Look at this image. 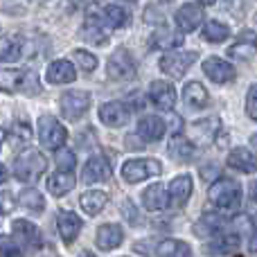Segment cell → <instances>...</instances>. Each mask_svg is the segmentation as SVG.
Here are the masks:
<instances>
[{"instance_id": "3", "label": "cell", "mask_w": 257, "mask_h": 257, "mask_svg": "<svg viewBox=\"0 0 257 257\" xmlns=\"http://www.w3.org/2000/svg\"><path fill=\"white\" fill-rule=\"evenodd\" d=\"M160 174H163V165L156 158H131L122 165V178L126 183H140Z\"/></svg>"}, {"instance_id": "24", "label": "cell", "mask_w": 257, "mask_h": 257, "mask_svg": "<svg viewBox=\"0 0 257 257\" xmlns=\"http://www.w3.org/2000/svg\"><path fill=\"white\" fill-rule=\"evenodd\" d=\"M219 131V120L217 117H208V120H199L192 124V142H196V145H210V142L214 140V136H217Z\"/></svg>"}, {"instance_id": "50", "label": "cell", "mask_w": 257, "mask_h": 257, "mask_svg": "<svg viewBox=\"0 0 257 257\" xmlns=\"http://www.w3.org/2000/svg\"><path fill=\"white\" fill-rule=\"evenodd\" d=\"M250 142H253V147H257V133H255L253 138H250Z\"/></svg>"}, {"instance_id": "12", "label": "cell", "mask_w": 257, "mask_h": 257, "mask_svg": "<svg viewBox=\"0 0 257 257\" xmlns=\"http://www.w3.org/2000/svg\"><path fill=\"white\" fill-rule=\"evenodd\" d=\"M149 99L160 108V111H172L176 106V88L169 81H154L149 86Z\"/></svg>"}, {"instance_id": "37", "label": "cell", "mask_w": 257, "mask_h": 257, "mask_svg": "<svg viewBox=\"0 0 257 257\" xmlns=\"http://www.w3.org/2000/svg\"><path fill=\"white\" fill-rule=\"evenodd\" d=\"M30 140H32L30 124H25V122H14L12 128H9V142H12L14 147H21Z\"/></svg>"}, {"instance_id": "18", "label": "cell", "mask_w": 257, "mask_h": 257, "mask_svg": "<svg viewBox=\"0 0 257 257\" xmlns=\"http://www.w3.org/2000/svg\"><path fill=\"white\" fill-rule=\"evenodd\" d=\"M228 167L237 169L241 174H253L257 169V154L246 147H237L228 154Z\"/></svg>"}, {"instance_id": "31", "label": "cell", "mask_w": 257, "mask_h": 257, "mask_svg": "<svg viewBox=\"0 0 257 257\" xmlns=\"http://www.w3.org/2000/svg\"><path fill=\"white\" fill-rule=\"evenodd\" d=\"M239 244H241V239L237 232H223V235L214 237V239L210 241L208 250L210 253H217V255H230L239 248Z\"/></svg>"}, {"instance_id": "22", "label": "cell", "mask_w": 257, "mask_h": 257, "mask_svg": "<svg viewBox=\"0 0 257 257\" xmlns=\"http://www.w3.org/2000/svg\"><path fill=\"white\" fill-rule=\"evenodd\" d=\"M45 77H48L50 84H70V81H75L77 72H75V66H72L70 61H66V59H57V61H52L48 66Z\"/></svg>"}, {"instance_id": "15", "label": "cell", "mask_w": 257, "mask_h": 257, "mask_svg": "<svg viewBox=\"0 0 257 257\" xmlns=\"http://www.w3.org/2000/svg\"><path fill=\"white\" fill-rule=\"evenodd\" d=\"M192 187H194L192 176H187V174L176 176L172 183H169V205H174V208H183L192 196Z\"/></svg>"}, {"instance_id": "9", "label": "cell", "mask_w": 257, "mask_h": 257, "mask_svg": "<svg viewBox=\"0 0 257 257\" xmlns=\"http://www.w3.org/2000/svg\"><path fill=\"white\" fill-rule=\"evenodd\" d=\"M12 232L18 241H21L23 248H32V250H39L43 246V235H41L39 226L30 223L27 219H16L12 223Z\"/></svg>"}, {"instance_id": "29", "label": "cell", "mask_w": 257, "mask_h": 257, "mask_svg": "<svg viewBox=\"0 0 257 257\" xmlns=\"http://www.w3.org/2000/svg\"><path fill=\"white\" fill-rule=\"evenodd\" d=\"M156 257H192V248L183 239H163L156 246Z\"/></svg>"}, {"instance_id": "45", "label": "cell", "mask_w": 257, "mask_h": 257, "mask_svg": "<svg viewBox=\"0 0 257 257\" xmlns=\"http://www.w3.org/2000/svg\"><path fill=\"white\" fill-rule=\"evenodd\" d=\"M7 178H9V172H7V167H5V165L0 163V185H3V183L7 181Z\"/></svg>"}, {"instance_id": "23", "label": "cell", "mask_w": 257, "mask_h": 257, "mask_svg": "<svg viewBox=\"0 0 257 257\" xmlns=\"http://www.w3.org/2000/svg\"><path fill=\"white\" fill-rule=\"evenodd\" d=\"M165 120L158 115H145L138 122V136L147 142H156L165 136Z\"/></svg>"}, {"instance_id": "39", "label": "cell", "mask_w": 257, "mask_h": 257, "mask_svg": "<svg viewBox=\"0 0 257 257\" xmlns=\"http://www.w3.org/2000/svg\"><path fill=\"white\" fill-rule=\"evenodd\" d=\"M75 61L79 63V68L84 72H93L95 68H97V59H95V54H90V52H86V50H75Z\"/></svg>"}, {"instance_id": "5", "label": "cell", "mask_w": 257, "mask_h": 257, "mask_svg": "<svg viewBox=\"0 0 257 257\" xmlns=\"http://www.w3.org/2000/svg\"><path fill=\"white\" fill-rule=\"evenodd\" d=\"M106 75L113 81H126L136 77V61H133L131 52L126 48H120L108 57L106 63Z\"/></svg>"}, {"instance_id": "41", "label": "cell", "mask_w": 257, "mask_h": 257, "mask_svg": "<svg viewBox=\"0 0 257 257\" xmlns=\"http://www.w3.org/2000/svg\"><path fill=\"white\" fill-rule=\"evenodd\" d=\"M0 257H23L21 248L9 237H0Z\"/></svg>"}, {"instance_id": "33", "label": "cell", "mask_w": 257, "mask_h": 257, "mask_svg": "<svg viewBox=\"0 0 257 257\" xmlns=\"http://www.w3.org/2000/svg\"><path fill=\"white\" fill-rule=\"evenodd\" d=\"M104 18H106V23L111 27H115V30H122V27H126L128 23H131V14H128L126 7H122V5H106L104 7Z\"/></svg>"}, {"instance_id": "25", "label": "cell", "mask_w": 257, "mask_h": 257, "mask_svg": "<svg viewBox=\"0 0 257 257\" xmlns=\"http://www.w3.org/2000/svg\"><path fill=\"white\" fill-rule=\"evenodd\" d=\"M183 99H185V104L190 108H205L210 102V95L203 84L190 81V84H185V88H183Z\"/></svg>"}, {"instance_id": "19", "label": "cell", "mask_w": 257, "mask_h": 257, "mask_svg": "<svg viewBox=\"0 0 257 257\" xmlns=\"http://www.w3.org/2000/svg\"><path fill=\"white\" fill-rule=\"evenodd\" d=\"M57 226H59L61 239L66 241V244H72L81 232V219L77 217L75 212H70V210H61L57 217Z\"/></svg>"}, {"instance_id": "38", "label": "cell", "mask_w": 257, "mask_h": 257, "mask_svg": "<svg viewBox=\"0 0 257 257\" xmlns=\"http://www.w3.org/2000/svg\"><path fill=\"white\" fill-rule=\"evenodd\" d=\"M54 163H57V167H59V172H72L75 169V165H77V158H75V154H72L70 149H59L57 151V156H54Z\"/></svg>"}, {"instance_id": "42", "label": "cell", "mask_w": 257, "mask_h": 257, "mask_svg": "<svg viewBox=\"0 0 257 257\" xmlns=\"http://www.w3.org/2000/svg\"><path fill=\"white\" fill-rule=\"evenodd\" d=\"M14 210V199L9 192H0V214H9Z\"/></svg>"}, {"instance_id": "47", "label": "cell", "mask_w": 257, "mask_h": 257, "mask_svg": "<svg viewBox=\"0 0 257 257\" xmlns=\"http://www.w3.org/2000/svg\"><path fill=\"white\" fill-rule=\"evenodd\" d=\"M250 199H253L255 203H257V181L253 183V187H250Z\"/></svg>"}, {"instance_id": "10", "label": "cell", "mask_w": 257, "mask_h": 257, "mask_svg": "<svg viewBox=\"0 0 257 257\" xmlns=\"http://www.w3.org/2000/svg\"><path fill=\"white\" fill-rule=\"evenodd\" d=\"M257 52V34L253 30H244L239 36H237V41L228 48V57L235 59V61H248V59H253Z\"/></svg>"}, {"instance_id": "14", "label": "cell", "mask_w": 257, "mask_h": 257, "mask_svg": "<svg viewBox=\"0 0 257 257\" xmlns=\"http://www.w3.org/2000/svg\"><path fill=\"white\" fill-rule=\"evenodd\" d=\"M203 72L214 81V84H226V81L235 79V68L228 61L219 57H208L203 61Z\"/></svg>"}, {"instance_id": "27", "label": "cell", "mask_w": 257, "mask_h": 257, "mask_svg": "<svg viewBox=\"0 0 257 257\" xmlns=\"http://www.w3.org/2000/svg\"><path fill=\"white\" fill-rule=\"evenodd\" d=\"M169 156L174 160H178V163H187L194 156V142L187 140L181 133H174L172 140H169Z\"/></svg>"}, {"instance_id": "7", "label": "cell", "mask_w": 257, "mask_h": 257, "mask_svg": "<svg viewBox=\"0 0 257 257\" xmlns=\"http://www.w3.org/2000/svg\"><path fill=\"white\" fill-rule=\"evenodd\" d=\"M194 61H196V52H181V50H172V52L163 54V59H160V70H163L165 75L178 79V77H183L187 70H190Z\"/></svg>"}, {"instance_id": "35", "label": "cell", "mask_w": 257, "mask_h": 257, "mask_svg": "<svg viewBox=\"0 0 257 257\" xmlns=\"http://www.w3.org/2000/svg\"><path fill=\"white\" fill-rule=\"evenodd\" d=\"M228 36H230V30H228V25H223V23L219 21H208L203 27V39L210 41V43H221V41H226Z\"/></svg>"}, {"instance_id": "2", "label": "cell", "mask_w": 257, "mask_h": 257, "mask_svg": "<svg viewBox=\"0 0 257 257\" xmlns=\"http://www.w3.org/2000/svg\"><path fill=\"white\" fill-rule=\"evenodd\" d=\"M48 169V160L41 151L36 149H25L14 163V176L23 183H34L43 172Z\"/></svg>"}, {"instance_id": "21", "label": "cell", "mask_w": 257, "mask_h": 257, "mask_svg": "<svg viewBox=\"0 0 257 257\" xmlns=\"http://www.w3.org/2000/svg\"><path fill=\"white\" fill-rule=\"evenodd\" d=\"M142 203H145V208L151 210V212L165 210L169 205V194H167V190H165V185H160V183L149 185L142 192Z\"/></svg>"}, {"instance_id": "34", "label": "cell", "mask_w": 257, "mask_h": 257, "mask_svg": "<svg viewBox=\"0 0 257 257\" xmlns=\"http://www.w3.org/2000/svg\"><path fill=\"white\" fill-rule=\"evenodd\" d=\"M221 228H223V219L217 212H208L201 217V221H196L194 232L199 237H208V235H217Z\"/></svg>"}, {"instance_id": "43", "label": "cell", "mask_w": 257, "mask_h": 257, "mask_svg": "<svg viewBox=\"0 0 257 257\" xmlns=\"http://www.w3.org/2000/svg\"><path fill=\"white\" fill-rule=\"evenodd\" d=\"M122 208H124V217H126L131 223H133V226H138V223H142V219H140V217H136V208H133V203H131V201H124V205H122Z\"/></svg>"}, {"instance_id": "28", "label": "cell", "mask_w": 257, "mask_h": 257, "mask_svg": "<svg viewBox=\"0 0 257 257\" xmlns=\"http://www.w3.org/2000/svg\"><path fill=\"white\" fill-rule=\"evenodd\" d=\"M79 36L86 41V43H93V45H97V48H102V45L108 43V32L102 30L97 18H88V21L84 23V27L79 30Z\"/></svg>"}, {"instance_id": "20", "label": "cell", "mask_w": 257, "mask_h": 257, "mask_svg": "<svg viewBox=\"0 0 257 257\" xmlns=\"http://www.w3.org/2000/svg\"><path fill=\"white\" fill-rule=\"evenodd\" d=\"M95 241H97V246L102 250H113L124 241V230L117 223H104V226L97 228Z\"/></svg>"}, {"instance_id": "13", "label": "cell", "mask_w": 257, "mask_h": 257, "mask_svg": "<svg viewBox=\"0 0 257 257\" xmlns=\"http://www.w3.org/2000/svg\"><path fill=\"white\" fill-rule=\"evenodd\" d=\"M203 23V9L194 3H187V5H181L176 12V25L181 32H194L196 27Z\"/></svg>"}, {"instance_id": "26", "label": "cell", "mask_w": 257, "mask_h": 257, "mask_svg": "<svg viewBox=\"0 0 257 257\" xmlns=\"http://www.w3.org/2000/svg\"><path fill=\"white\" fill-rule=\"evenodd\" d=\"M106 203H108V194H106V192H102V190L84 192V194H81V199H79L81 210H84L88 217H95V214H99Z\"/></svg>"}, {"instance_id": "4", "label": "cell", "mask_w": 257, "mask_h": 257, "mask_svg": "<svg viewBox=\"0 0 257 257\" xmlns=\"http://www.w3.org/2000/svg\"><path fill=\"white\" fill-rule=\"evenodd\" d=\"M39 140L45 149L59 151L68 140V131L57 117L52 115H41L39 117Z\"/></svg>"}, {"instance_id": "11", "label": "cell", "mask_w": 257, "mask_h": 257, "mask_svg": "<svg viewBox=\"0 0 257 257\" xmlns=\"http://www.w3.org/2000/svg\"><path fill=\"white\" fill-rule=\"evenodd\" d=\"M99 120H102V124H106L111 128L124 126L131 120V108L124 102H108L99 108Z\"/></svg>"}, {"instance_id": "46", "label": "cell", "mask_w": 257, "mask_h": 257, "mask_svg": "<svg viewBox=\"0 0 257 257\" xmlns=\"http://www.w3.org/2000/svg\"><path fill=\"white\" fill-rule=\"evenodd\" d=\"M248 250L250 253H257V232L253 237H250V241H248Z\"/></svg>"}, {"instance_id": "32", "label": "cell", "mask_w": 257, "mask_h": 257, "mask_svg": "<svg viewBox=\"0 0 257 257\" xmlns=\"http://www.w3.org/2000/svg\"><path fill=\"white\" fill-rule=\"evenodd\" d=\"M18 205H23L25 210H30V212H34V214H41L45 210V199L39 190L25 187V190L18 194Z\"/></svg>"}, {"instance_id": "40", "label": "cell", "mask_w": 257, "mask_h": 257, "mask_svg": "<svg viewBox=\"0 0 257 257\" xmlns=\"http://www.w3.org/2000/svg\"><path fill=\"white\" fill-rule=\"evenodd\" d=\"M246 113H248L250 120L257 122V84L250 86L248 95H246Z\"/></svg>"}, {"instance_id": "44", "label": "cell", "mask_w": 257, "mask_h": 257, "mask_svg": "<svg viewBox=\"0 0 257 257\" xmlns=\"http://www.w3.org/2000/svg\"><path fill=\"white\" fill-rule=\"evenodd\" d=\"M201 174H203L205 181H212V178L219 176V167H217V165H210V167H203V169H201Z\"/></svg>"}, {"instance_id": "36", "label": "cell", "mask_w": 257, "mask_h": 257, "mask_svg": "<svg viewBox=\"0 0 257 257\" xmlns=\"http://www.w3.org/2000/svg\"><path fill=\"white\" fill-rule=\"evenodd\" d=\"M21 36H14L5 43V48L0 50V61L3 63H12V61H18L23 54V43H21Z\"/></svg>"}, {"instance_id": "1", "label": "cell", "mask_w": 257, "mask_h": 257, "mask_svg": "<svg viewBox=\"0 0 257 257\" xmlns=\"http://www.w3.org/2000/svg\"><path fill=\"white\" fill-rule=\"evenodd\" d=\"M210 203L226 214H235L241 208V185L232 178H217L210 187Z\"/></svg>"}, {"instance_id": "8", "label": "cell", "mask_w": 257, "mask_h": 257, "mask_svg": "<svg viewBox=\"0 0 257 257\" xmlns=\"http://www.w3.org/2000/svg\"><path fill=\"white\" fill-rule=\"evenodd\" d=\"M90 108V95L86 90H68L61 95V113L66 120L77 122Z\"/></svg>"}, {"instance_id": "16", "label": "cell", "mask_w": 257, "mask_h": 257, "mask_svg": "<svg viewBox=\"0 0 257 257\" xmlns=\"http://www.w3.org/2000/svg\"><path fill=\"white\" fill-rule=\"evenodd\" d=\"M81 178H84V183H88V185L108 181V178H111V165H108V160L102 158V156H93V158H88V163L84 165V174H81Z\"/></svg>"}, {"instance_id": "48", "label": "cell", "mask_w": 257, "mask_h": 257, "mask_svg": "<svg viewBox=\"0 0 257 257\" xmlns=\"http://www.w3.org/2000/svg\"><path fill=\"white\" fill-rule=\"evenodd\" d=\"M79 257H95V255L90 253V250H84V253H79Z\"/></svg>"}, {"instance_id": "6", "label": "cell", "mask_w": 257, "mask_h": 257, "mask_svg": "<svg viewBox=\"0 0 257 257\" xmlns=\"http://www.w3.org/2000/svg\"><path fill=\"white\" fill-rule=\"evenodd\" d=\"M0 88L5 90H23V93L36 95L39 93V84H36V75L34 72H25V70H7L0 72Z\"/></svg>"}, {"instance_id": "17", "label": "cell", "mask_w": 257, "mask_h": 257, "mask_svg": "<svg viewBox=\"0 0 257 257\" xmlns=\"http://www.w3.org/2000/svg\"><path fill=\"white\" fill-rule=\"evenodd\" d=\"M151 48H158V50H174L183 43V32L176 30V27H169V25H160L156 27V32L151 34Z\"/></svg>"}, {"instance_id": "49", "label": "cell", "mask_w": 257, "mask_h": 257, "mask_svg": "<svg viewBox=\"0 0 257 257\" xmlns=\"http://www.w3.org/2000/svg\"><path fill=\"white\" fill-rule=\"evenodd\" d=\"M199 3H201V5H214L217 0H199Z\"/></svg>"}, {"instance_id": "30", "label": "cell", "mask_w": 257, "mask_h": 257, "mask_svg": "<svg viewBox=\"0 0 257 257\" xmlns=\"http://www.w3.org/2000/svg\"><path fill=\"white\" fill-rule=\"evenodd\" d=\"M77 185L72 172H57L52 176H48V192L52 196H63Z\"/></svg>"}]
</instances>
